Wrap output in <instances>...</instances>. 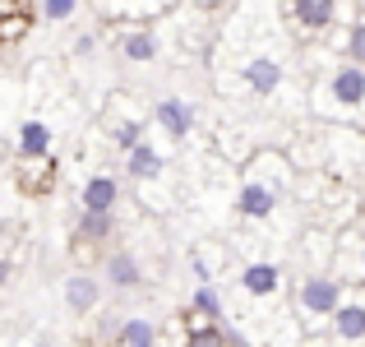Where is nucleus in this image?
<instances>
[{"mask_svg": "<svg viewBox=\"0 0 365 347\" xmlns=\"http://www.w3.org/2000/svg\"><path fill=\"white\" fill-rule=\"evenodd\" d=\"M111 204H116V181H111V176H93L88 186H83V208L98 213V218H107Z\"/></svg>", "mask_w": 365, "mask_h": 347, "instance_id": "obj_1", "label": "nucleus"}, {"mask_svg": "<svg viewBox=\"0 0 365 347\" xmlns=\"http://www.w3.org/2000/svg\"><path fill=\"white\" fill-rule=\"evenodd\" d=\"M333 93H338L342 107H356V102L365 98V74H361V65H347V70H338V79H333Z\"/></svg>", "mask_w": 365, "mask_h": 347, "instance_id": "obj_2", "label": "nucleus"}, {"mask_svg": "<svg viewBox=\"0 0 365 347\" xmlns=\"http://www.w3.org/2000/svg\"><path fill=\"white\" fill-rule=\"evenodd\" d=\"M250 89L255 93H273L277 79H282V70H277V61H268V56H259V61H250Z\"/></svg>", "mask_w": 365, "mask_h": 347, "instance_id": "obj_3", "label": "nucleus"}, {"mask_svg": "<svg viewBox=\"0 0 365 347\" xmlns=\"http://www.w3.org/2000/svg\"><path fill=\"white\" fill-rule=\"evenodd\" d=\"M301 301L310 306V311H338V287L333 283H305V292H301Z\"/></svg>", "mask_w": 365, "mask_h": 347, "instance_id": "obj_4", "label": "nucleus"}, {"mask_svg": "<svg viewBox=\"0 0 365 347\" xmlns=\"http://www.w3.org/2000/svg\"><path fill=\"white\" fill-rule=\"evenodd\" d=\"M158 121L167 125L176 139H185V134H190V107H185V102H171V98H167V102L158 107Z\"/></svg>", "mask_w": 365, "mask_h": 347, "instance_id": "obj_5", "label": "nucleus"}, {"mask_svg": "<svg viewBox=\"0 0 365 347\" xmlns=\"http://www.w3.org/2000/svg\"><path fill=\"white\" fill-rule=\"evenodd\" d=\"M65 296H70L74 311H93V301H98V283L79 273V278H70V283H65Z\"/></svg>", "mask_w": 365, "mask_h": 347, "instance_id": "obj_6", "label": "nucleus"}, {"mask_svg": "<svg viewBox=\"0 0 365 347\" xmlns=\"http://www.w3.org/2000/svg\"><path fill=\"white\" fill-rule=\"evenodd\" d=\"M46 144H51V130H46L42 121H28L24 130H19V149L33 153V158H37V153H46Z\"/></svg>", "mask_w": 365, "mask_h": 347, "instance_id": "obj_7", "label": "nucleus"}, {"mask_svg": "<svg viewBox=\"0 0 365 347\" xmlns=\"http://www.w3.org/2000/svg\"><path fill=\"white\" fill-rule=\"evenodd\" d=\"M296 19L310 24V28H324L333 19V5H329V0H296Z\"/></svg>", "mask_w": 365, "mask_h": 347, "instance_id": "obj_8", "label": "nucleus"}, {"mask_svg": "<svg viewBox=\"0 0 365 347\" xmlns=\"http://www.w3.org/2000/svg\"><path fill=\"white\" fill-rule=\"evenodd\" d=\"M338 333L342 338H365V306H342L338 311Z\"/></svg>", "mask_w": 365, "mask_h": 347, "instance_id": "obj_9", "label": "nucleus"}, {"mask_svg": "<svg viewBox=\"0 0 365 347\" xmlns=\"http://www.w3.org/2000/svg\"><path fill=\"white\" fill-rule=\"evenodd\" d=\"M130 171H134V176H158L162 158L148 149V144H139V149H130Z\"/></svg>", "mask_w": 365, "mask_h": 347, "instance_id": "obj_10", "label": "nucleus"}, {"mask_svg": "<svg viewBox=\"0 0 365 347\" xmlns=\"http://www.w3.org/2000/svg\"><path fill=\"white\" fill-rule=\"evenodd\" d=\"M245 287L255 296H268L277 287V268H268V264H255V268H245Z\"/></svg>", "mask_w": 365, "mask_h": 347, "instance_id": "obj_11", "label": "nucleus"}, {"mask_svg": "<svg viewBox=\"0 0 365 347\" xmlns=\"http://www.w3.org/2000/svg\"><path fill=\"white\" fill-rule=\"evenodd\" d=\"M241 208H245V213H255V218H268V213H273V195H268L264 186H245Z\"/></svg>", "mask_w": 365, "mask_h": 347, "instance_id": "obj_12", "label": "nucleus"}, {"mask_svg": "<svg viewBox=\"0 0 365 347\" xmlns=\"http://www.w3.org/2000/svg\"><path fill=\"white\" fill-rule=\"evenodd\" d=\"M107 273H111V283H116V287H134V283H139V264H134L130 255H116Z\"/></svg>", "mask_w": 365, "mask_h": 347, "instance_id": "obj_13", "label": "nucleus"}, {"mask_svg": "<svg viewBox=\"0 0 365 347\" xmlns=\"http://www.w3.org/2000/svg\"><path fill=\"white\" fill-rule=\"evenodd\" d=\"M125 347H153V324H143V320H130L125 324Z\"/></svg>", "mask_w": 365, "mask_h": 347, "instance_id": "obj_14", "label": "nucleus"}, {"mask_svg": "<svg viewBox=\"0 0 365 347\" xmlns=\"http://www.w3.org/2000/svg\"><path fill=\"white\" fill-rule=\"evenodd\" d=\"M153 51H158V42H153L148 33H134L130 42H125V56H130V61H153Z\"/></svg>", "mask_w": 365, "mask_h": 347, "instance_id": "obj_15", "label": "nucleus"}, {"mask_svg": "<svg viewBox=\"0 0 365 347\" xmlns=\"http://www.w3.org/2000/svg\"><path fill=\"white\" fill-rule=\"evenodd\" d=\"M190 347H227V338L217 329H195L190 333Z\"/></svg>", "mask_w": 365, "mask_h": 347, "instance_id": "obj_16", "label": "nucleus"}, {"mask_svg": "<svg viewBox=\"0 0 365 347\" xmlns=\"http://www.w3.org/2000/svg\"><path fill=\"white\" fill-rule=\"evenodd\" d=\"M83 231H88V236H107V231H111V218L88 213V218H83Z\"/></svg>", "mask_w": 365, "mask_h": 347, "instance_id": "obj_17", "label": "nucleus"}, {"mask_svg": "<svg viewBox=\"0 0 365 347\" xmlns=\"http://www.w3.org/2000/svg\"><path fill=\"white\" fill-rule=\"evenodd\" d=\"M74 14V0H51L46 5V19H70Z\"/></svg>", "mask_w": 365, "mask_h": 347, "instance_id": "obj_18", "label": "nucleus"}, {"mask_svg": "<svg viewBox=\"0 0 365 347\" xmlns=\"http://www.w3.org/2000/svg\"><path fill=\"white\" fill-rule=\"evenodd\" d=\"M351 61L365 65V28H356V33H351Z\"/></svg>", "mask_w": 365, "mask_h": 347, "instance_id": "obj_19", "label": "nucleus"}, {"mask_svg": "<svg viewBox=\"0 0 365 347\" xmlns=\"http://www.w3.org/2000/svg\"><path fill=\"white\" fill-rule=\"evenodd\" d=\"M195 301H199V311H213V315H217V296H213V292H208V287H204V292H199V296H195Z\"/></svg>", "mask_w": 365, "mask_h": 347, "instance_id": "obj_20", "label": "nucleus"}, {"mask_svg": "<svg viewBox=\"0 0 365 347\" xmlns=\"http://www.w3.org/2000/svg\"><path fill=\"white\" fill-rule=\"evenodd\" d=\"M5 278H9V264H5V259H0V283H5Z\"/></svg>", "mask_w": 365, "mask_h": 347, "instance_id": "obj_21", "label": "nucleus"}, {"mask_svg": "<svg viewBox=\"0 0 365 347\" xmlns=\"http://www.w3.org/2000/svg\"><path fill=\"white\" fill-rule=\"evenodd\" d=\"M37 347H46V343H37Z\"/></svg>", "mask_w": 365, "mask_h": 347, "instance_id": "obj_22", "label": "nucleus"}]
</instances>
